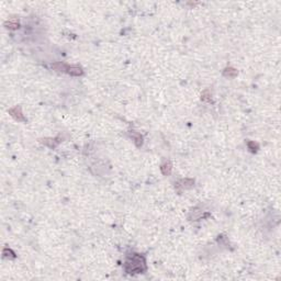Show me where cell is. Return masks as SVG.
Returning a JSON list of instances; mask_svg holds the SVG:
<instances>
[{"instance_id": "cell-1", "label": "cell", "mask_w": 281, "mask_h": 281, "mask_svg": "<svg viewBox=\"0 0 281 281\" xmlns=\"http://www.w3.org/2000/svg\"><path fill=\"white\" fill-rule=\"evenodd\" d=\"M125 269H126L127 272H142L145 270V261L144 259L137 256V255H134L130 260L126 261V265H125Z\"/></svg>"}, {"instance_id": "cell-2", "label": "cell", "mask_w": 281, "mask_h": 281, "mask_svg": "<svg viewBox=\"0 0 281 281\" xmlns=\"http://www.w3.org/2000/svg\"><path fill=\"white\" fill-rule=\"evenodd\" d=\"M65 69H66V72L69 75H73V76H80V75H82V69L80 67H77V66L65 67Z\"/></svg>"}, {"instance_id": "cell-3", "label": "cell", "mask_w": 281, "mask_h": 281, "mask_svg": "<svg viewBox=\"0 0 281 281\" xmlns=\"http://www.w3.org/2000/svg\"><path fill=\"white\" fill-rule=\"evenodd\" d=\"M10 113H11V115H13L15 119H18L19 121H24V118H23L22 113H21V109L19 107H15V108L10 110Z\"/></svg>"}, {"instance_id": "cell-4", "label": "cell", "mask_w": 281, "mask_h": 281, "mask_svg": "<svg viewBox=\"0 0 281 281\" xmlns=\"http://www.w3.org/2000/svg\"><path fill=\"white\" fill-rule=\"evenodd\" d=\"M171 164L169 163V162H167V163H165L164 165H162V171H163L164 175H169L170 172H171Z\"/></svg>"}, {"instance_id": "cell-5", "label": "cell", "mask_w": 281, "mask_h": 281, "mask_svg": "<svg viewBox=\"0 0 281 281\" xmlns=\"http://www.w3.org/2000/svg\"><path fill=\"white\" fill-rule=\"evenodd\" d=\"M236 74H237V72L235 69H233V68H227L226 70L224 72V75L228 76V77H234V76H236Z\"/></svg>"}, {"instance_id": "cell-6", "label": "cell", "mask_w": 281, "mask_h": 281, "mask_svg": "<svg viewBox=\"0 0 281 281\" xmlns=\"http://www.w3.org/2000/svg\"><path fill=\"white\" fill-rule=\"evenodd\" d=\"M131 136L135 140V143L137 146L142 145V136L138 135V134H131Z\"/></svg>"}, {"instance_id": "cell-7", "label": "cell", "mask_w": 281, "mask_h": 281, "mask_svg": "<svg viewBox=\"0 0 281 281\" xmlns=\"http://www.w3.org/2000/svg\"><path fill=\"white\" fill-rule=\"evenodd\" d=\"M8 25H9L8 27H10V29H17L19 27V22L17 20H10L8 22Z\"/></svg>"}]
</instances>
